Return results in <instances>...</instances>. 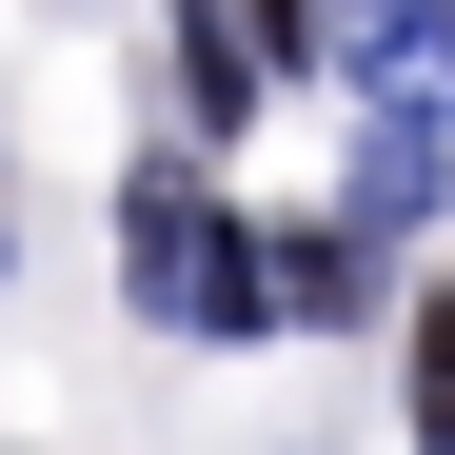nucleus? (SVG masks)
<instances>
[{"label":"nucleus","mask_w":455,"mask_h":455,"mask_svg":"<svg viewBox=\"0 0 455 455\" xmlns=\"http://www.w3.org/2000/svg\"><path fill=\"white\" fill-rule=\"evenodd\" d=\"M119 297H139L159 337H198V356L277 337V317H258V238L218 218V179H198V159H139V179H119Z\"/></svg>","instance_id":"nucleus-1"},{"label":"nucleus","mask_w":455,"mask_h":455,"mask_svg":"<svg viewBox=\"0 0 455 455\" xmlns=\"http://www.w3.org/2000/svg\"><path fill=\"white\" fill-rule=\"evenodd\" d=\"M376 297H396V258H376L356 218H297V238H258V317H317V337H356Z\"/></svg>","instance_id":"nucleus-2"},{"label":"nucleus","mask_w":455,"mask_h":455,"mask_svg":"<svg viewBox=\"0 0 455 455\" xmlns=\"http://www.w3.org/2000/svg\"><path fill=\"white\" fill-rule=\"evenodd\" d=\"M317 60H356V80L376 100H455V0H337V20H317Z\"/></svg>","instance_id":"nucleus-3"},{"label":"nucleus","mask_w":455,"mask_h":455,"mask_svg":"<svg viewBox=\"0 0 455 455\" xmlns=\"http://www.w3.org/2000/svg\"><path fill=\"white\" fill-rule=\"evenodd\" d=\"M435 198H455V119L376 100V119H356V179H337V218H356V238H396V218H435Z\"/></svg>","instance_id":"nucleus-4"},{"label":"nucleus","mask_w":455,"mask_h":455,"mask_svg":"<svg viewBox=\"0 0 455 455\" xmlns=\"http://www.w3.org/2000/svg\"><path fill=\"white\" fill-rule=\"evenodd\" d=\"M159 40H179V100H198V139H238V119H258V40L218 20V0H179Z\"/></svg>","instance_id":"nucleus-5"},{"label":"nucleus","mask_w":455,"mask_h":455,"mask_svg":"<svg viewBox=\"0 0 455 455\" xmlns=\"http://www.w3.org/2000/svg\"><path fill=\"white\" fill-rule=\"evenodd\" d=\"M396 356H416V455H455V297L396 317Z\"/></svg>","instance_id":"nucleus-6"},{"label":"nucleus","mask_w":455,"mask_h":455,"mask_svg":"<svg viewBox=\"0 0 455 455\" xmlns=\"http://www.w3.org/2000/svg\"><path fill=\"white\" fill-rule=\"evenodd\" d=\"M317 20H337V0H258L238 40H258V60H317Z\"/></svg>","instance_id":"nucleus-7"}]
</instances>
